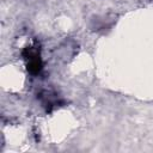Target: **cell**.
I'll list each match as a JSON object with an SVG mask.
<instances>
[{
  "label": "cell",
  "mask_w": 153,
  "mask_h": 153,
  "mask_svg": "<svg viewBox=\"0 0 153 153\" xmlns=\"http://www.w3.org/2000/svg\"><path fill=\"white\" fill-rule=\"evenodd\" d=\"M23 56L26 60L27 71L33 75L38 74L42 69V60L39 56V51L33 47H26L23 51Z\"/></svg>",
  "instance_id": "obj_1"
}]
</instances>
